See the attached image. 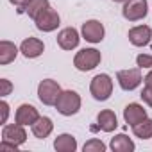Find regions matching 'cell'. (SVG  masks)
<instances>
[{"instance_id": "1", "label": "cell", "mask_w": 152, "mask_h": 152, "mask_svg": "<svg viewBox=\"0 0 152 152\" xmlns=\"http://www.w3.org/2000/svg\"><path fill=\"white\" fill-rule=\"evenodd\" d=\"M81 95L77 91H73V90H64L61 91L57 102H56V109L59 115L63 116H72V115H77L79 109H81Z\"/></svg>"}, {"instance_id": "2", "label": "cell", "mask_w": 152, "mask_h": 152, "mask_svg": "<svg viewBox=\"0 0 152 152\" xmlns=\"http://www.w3.org/2000/svg\"><path fill=\"white\" fill-rule=\"evenodd\" d=\"M102 61V54L97 48H81L73 57V66L79 72H90L97 68Z\"/></svg>"}, {"instance_id": "3", "label": "cell", "mask_w": 152, "mask_h": 152, "mask_svg": "<svg viewBox=\"0 0 152 152\" xmlns=\"http://www.w3.org/2000/svg\"><path fill=\"white\" fill-rule=\"evenodd\" d=\"M90 93L95 100L104 102L111 97L113 93V79L109 77L107 73H99L91 79L90 83Z\"/></svg>"}, {"instance_id": "4", "label": "cell", "mask_w": 152, "mask_h": 152, "mask_svg": "<svg viewBox=\"0 0 152 152\" xmlns=\"http://www.w3.org/2000/svg\"><path fill=\"white\" fill-rule=\"evenodd\" d=\"M61 86L57 81L54 79H43L39 84H38V99L41 104L45 106H56L59 95H61Z\"/></svg>"}, {"instance_id": "5", "label": "cell", "mask_w": 152, "mask_h": 152, "mask_svg": "<svg viewBox=\"0 0 152 152\" xmlns=\"http://www.w3.org/2000/svg\"><path fill=\"white\" fill-rule=\"evenodd\" d=\"M116 81L124 91H132L143 83L141 68H127V70H118L116 72Z\"/></svg>"}, {"instance_id": "6", "label": "cell", "mask_w": 152, "mask_h": 152, "mask_svg": "<svg viewBox=\"0 0 152 152\" xmlns=\"http://www.w3.org/2000/svg\"><path fill=\"white\" fill-rule=\"evenodd\" d=\"M34 23H36V29L41 31V32H52L59 27L61 23V16L59 13L54 9V7H45L36 18H34Z\"/></svg>"}, {"instance_id": "7", "label": "cell", "mask_w": 152, "mask_h": 152, "mask_svg": "<svg viewBox=\"0 0 152 152\" xmlns=\"http://www.w3.org/2000/svg\"><path fill=\"white\" fill-rule=\"evenodd\" d=\"M148 13V4L147 0H127L124 2V7H122V15L125 20L129 22H138V20H143Z\"/></svg>"}, {"instance_id": "8", "label": "cell", "mask_w": 152, "mask_h": 152, "mask_svg": "<svg viewBox=\"0 0 152 152\" xmlns=\"http://www.w3.org/2000/svg\"><path fill=\"white\" fill-rule=\"evenodd\" d=\"M81 36L88 43H100L106 36V29L99 20H88L81 27Z\"/></svg>"}, {"instance_id": "9", "label": "cell", "mask_w": 152, "mask_h": 152, "mask_svg": "<svg viewBox=\"0 0 152 152\" xmlns=\"http://www.w3.org/2000/svg\"><path fill=\"white\" fill-rule=\"evenodd\" d=\"M27 140V132H25V125L22 124H7L4 125L2 129V141H7V143H13L16 147L23 145Z\"/></svg>"}, {"instance_id": "10", "label": "cell", "mask_w": 152, "mask_h": 152, "mask_svg": "<svg viewBox=\"0 0 152 152\" xmlns=\"http://www.w3.org/2000/svg\"><path fill=\"white\" fill-rule=\"evenodd\" d=\"M79 41H81L79 31L73 29V27H66V29H63L57 34V45L63 50H73V48H77L79 47Z\"/></svg>"}, {"instance_id": "11", "label": "cell", "mask_w": 152, "mask_h": 152, "mask_svg": "<svg viewBox=\"0 0 152 152\" xmlns=\"http://www.w3.org/2000/svg\"><path fill=\"white\" fill-rule=\"evenodd\" d=\"M20 52H22L23 57H27V59H36V57H39V56L45 52V45H43L41 39L31 36V38H25V39L22 41Z\"/></svg>"}, {"instance_id": "12", "label": "cell", "mask_w": 152, "mask_h": 152, "mask_svg": "<svg viewBox=\"0 0 152 152\" xmlns=\"http://www.w3.org/2000/svg\"><path fill=\"white\" fill-rule=\"evenodd\" d=\"M127 36L134 47H145L152 41V29L148 25H136L129 31Z\"/></svg>"}, {"instance_id": "13", "label": "cell", "mask_w": 152, "mask_h": 152, "mask_svg": "<svg viewBox=\"0 0 152 152\" xmlns=\"http://www.w3.org/2000/svg\"><path fill=\"white\" fill-rule=\"evenodd\" d=\"M145 118H147V109H145L141 104L131 102V104L125 106V109H124V120H125L127 125L132 127V125L140 124V122L145 120Z\"/></svg>"}, {"instance_id": "14", "label": "cell", "mask_w": 152, "mask_h": 152, "mask_svg": "<svg viewBox=\"0 0 152 152\" xmlns=\"http://www.w3.org/2000/svg\"><path fill=\"white\" fill-rule=\"evenodd\" d=\"M39 118V111L32 106V104H22L18 109H16V115H15V122L22 124V125H32L36 120Z\"/></svg>"}, {"instance_id": "15", "label": "cell", "mask_w": 152, "mask_h": 152, "mask_svg": "<svg viewBox=\"0 0 152 152\" xmlns=\"http://www.w3.org/2000/svg\"><path fill=\"white\" fill-rule=\"evenodd\" d=\"M97 127L104 132H113L118 127V118L115 115V111L111 109H102L97 115Z\"/></svg>"}, {"instance_id": "16", "label": "cell", "mask_w": 152, "mask_h": 152, "mask_svg": "<svg viewBox=\"0 0 152 152\" xmlns=\"http://www.w3.org/2000/svg\"><path fill=\"white\" fill-rule=\"evenodd\" d=\"M31 129H32V134H34L38 140H45V138H48V136L52 134L54 124H52V120H50L48 116H39V118L31 125Z\"/></svg>"}, {"instance_id": "17", "label": "cell", "mask_w": 152, "mask_h": 152, "mask_svg": "<svg viewBox=\"0 0 152 152\" xmlns=\"http://www.w3.org/2000/svg\"><path fill=\"white\" fill-rule=\"evenodd\" d=\"M20 48L13 43V41H7V39H2L0 41V64H9L16 59Z\"/></svg>"}, {"instance_id": "18", "label": "cell", "mask_w": 152, "mask_h": 152, "mask_svg": "<svg viewBox=\"0 0 152 152\" xmlns=\"http://www.w3.org/2000/svg\"><path fill=\"white\" fill-rule=\"evenodd\" d=\"M54 148L57 152H75L77 150V140L68 132H63L54 140Z\"/></svg>"}, {"instance_id": "19", "label": "cell", "mask_w": 152, "mask_h": 152, "mask_svg": "<svg viewBox=\"0 0 152 152\" xmlns=\"http://www.w3.org/2000/svg\"><path fill=\"white\" fill-rule=\"evenodd\" d=\"M109 148L113 152H132L136 148V145L127 134H116L115 138H111Z\"/></svg>"}, {"instance_id": "20", "label": "cell", "mask_w": 152, "mask_h": 152, "mask_svg": "<svg viewBox=\"0 0 152 152\" xmlns=\"http://www.w3.org/2000/svg\"><path fill=\"white\" fill-rule=\"evenodd\" d=\"M132 134L140 140H150L152 138V118H145L140 124L132 125Z\"/></svg>"}, {"instance_id": "21", "label": "cell", "mask_w": 152, "mask_h": 152, "mask_svg": "<svg viewBox=\"0 0 152 152\" xmlns=\"http://www.w3.org/2000/svg\"><path fill=\"white\" fill-rule=\"evenodd\" d=\"M48 6H50V4H48V0H31V2L27 4V7H25L23 13H25L29 18L34 20V18H36L45 7H48Z\"/></svg>"}, {"instance_id": "22", "label": "cell", "mask_w": 152, "mask_h": 152, "mask_svg": "<svg viewBox=\"0 0 152 152\" xmlns=\"http://www.w3.org/2000/svg\"><path fill=\"white\" fill-rule=\"evenodd\" d=\"M106 143L102 141V140H99V138H91V140H88L86 143H84V147H83V150L84 152H106Z\"/></svg>"}, {"instance_id": "23", "label": "cell", "mask_w": 152, "mask_h": 152, "mask_svg": "<svg viewBox=\"0 0 152 152\" xmlns=\"http://www.w3.org/2000/svg\"><path fill=\"white\" fill-rule=\"evenodd\" d=\"M136 64L140 68H152V56L150 54H140L136 57Z\"/></svg>"}, {"instance_id": "24", "label": "cell", "mask_w": 152, "mask_h": 152, "mask_svg": "<svg viewBox=\"0 0 152 152\" xmlns=\"http://www.w3.org/2000/svg\"><path fill=\"white\" fill-rule=\"evenodd\" d=\"M13 91V84L9 79H0V97H7L9 93Z\"/></svg>"}, {"instance_id": "25", "label": "cell", "mask_w": 152, "mask_h": 152, "mask_svg": "<svg viewBox=\"0 0 152 152\" xmlns=\"http://www.w3.org/2000/svg\"><path fill=\"white\" fill-rule=\"evenodd\" d=\"M140 97H141V100H143L148 107H152V86H147V84H145V88L141 90Z\"/></svg>"}, {"instance_id": "26", "label": "cell", "mask_w": 152, "mask_h": 152, "mask_svg": "<svg viewBox=\"0 0 152 152\" xmlns=\"http://www.w3.org/2000/svg\"><path fill=\"white\" fill-rule=\"evenodd\" d=\"M0 113H2V116H0V122L6 125V124H7V116H9V104H7L6 100L0 102Z\"/></svg>"}, {"instance_id": "27", "label": "cell", "mask_w": 152, "mask_h": 152, "mask_svg": "<svg viewBox=\"0 0 152 152\" xmlns=\"http://www.w3.org/2000/svg\"><path fill=\"white\" fill-rule=\"evenodd\" d=\"M9 2H11L13 6H16V7H18V13H23V11H25V7H27V4L31 2V0H9Z\"/></svg>"}, {"instance_id": "28", "label": "cell", "mask_w": 152, "mask_h": 152, "mask_svg": "<svg viewBox=\"0 0 152 152\" xmlns=\"http://www.w3.org/2000/svg\"><path fill=\"white\" fill-rule=\"evenodd\" d=\"M143 83L147 84V86H152V68H150V72L145 75V79H143Z\"/></svg>"}, {"instance_id": "29", "label": "cell", "mask_w": 152, "mask_h": 152, "mask_svg": "<svg viewBox=\"0 0 152 152\" xmlns=\"http://www.w3.org/2000/svg\"><path fill=\"white\" fill-rule=\"evenodd\" d=\"M113 2H122L124 4V2H127V0H113Z\"/></svg>"}]
</instances>
